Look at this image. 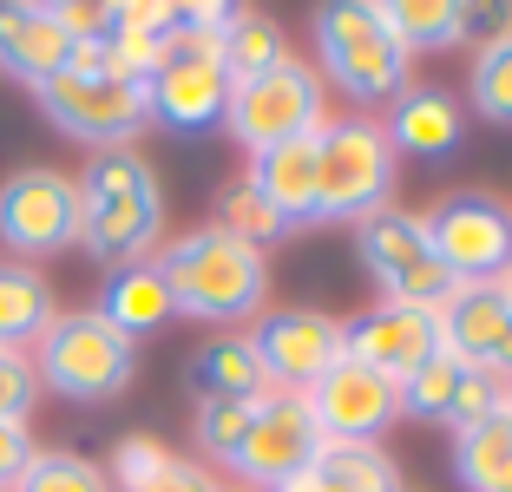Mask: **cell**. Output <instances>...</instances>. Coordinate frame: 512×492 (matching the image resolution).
I'll return each mask as SVG.
<instances>
[{
	"label": "cell",
	"mask_w": 512,
	"mask_h": 492,
	"mask_svg": "<svg viewBox=\"0 0 512 492\" xmlns=\"http://www.w3.org/2000/svg\"><path fill=\"white\" fill-rule=\"evenodd\" d=\"M158 276L171 289V309L191 315V322L237 328L250 315H263V302H270V263H263V250L237 243L217 224H197L178 243H165L158 250Z\"/></svg>",
	"instance_id": "7a4b0ae2"
},
{
	"label": "cell",
	"mask_w": 512,
	"mask_h": 492,
	"mask_svg": "<svg viewBox=\"0 0 512 492\" xmlns=\"http://www.w3.org/2000/svg\"><path fill=\"white\" fill-rule=\"evenodd\" d=\"M33 401H40L33 355H20V348H0V420H27Z\"/></svg>",
	"instance_id": "836d02e7"
},
{
	"label": "cell",
	"mask_w": 512,
	"mask_h": 492,
	"mask_svg": "<svg viewBox=\"0 0 512 492\" xmlns=\"http://www.w3.org/2000/svg\"><path fill=\"white\" fill-rule=\"evenodd\" d=\"M0 243L33 269L40 256H60L79 243V184L60 164H20L0 184Z\"/></svg>",
	"instance_id": "30bf717a"
},
{
	"label": "cell",
	"mask_w": 512,
	"mask_h": 492,
	"mask_svg": "<svg viewBox=\"0 0 512 492\" xmlns=\"http://www.w3.org/2000/svg\"><path fill=\"white\" fill-rule=\"evenodd\" d=\"M217 53H224V66H230V86H243V79L283 66L289 60V40H283V27H276L270 14H256V7H230L224 33H217Z\"/></svg>",
	"instance_id": "d4e9b609"
},
{
	"label": "cell",
	"mask_w": 512,
	"mask_h": 492,
	"mask_svg": "<svg viewBox=\"0 0 512 492\" xmlns=\"http://www.w3.org/2000/svg\"><path fill=\"white\" fill-rule=\"evenodd\" d=\"M138 492H230L224 479L211 473V466H197V460H178V453H171V466L158 479H145V486Z\"/></svg>",
	"instance_id": "e575fe53"
},
{
	"label": "cell",
	"mask_w": 512,
	"mask_h": 492,
	"mask_svg": "<svg viewBox=\"0 0 512 492\" xmlns=\"http://www.w3.org/2000/svg\"><path fill=\"white\" fill-rule=\"evenodd\" d=\"M14 492H112V479H106V466H92L86 453L40 447L27 460V473L14 479Z\"/></svg>",
	"instance_id": "f1b7e54d"
},
{
	"label": "cell",
	"mask_w": 512,
	"mask_h": 492,
	"mask_svg": "<svg viewBox=\"0 0 512 492\" xmlns=\"http://www.w3.org/2000/svg\"><path fill=\"white\" fill-rule=\"evenodd\" d=\"M250 184L270 197V210L283 217L289 230L316 224V132L256 151V158H250Z\"/></svg>",
	"instance_id": "44dd1931"
},
{
	"label": "cell",
	"mask_w": 512,
	"mask_h": 492,
	"mask_svg": "<svg viewBox=\"0 0 512 492\" xmlns=\"http://www.w3.org/2000/svg\"><path fill=\"white\" fill-rule=\"evenodd\" d=\"M440 355V315L434 309H407V302H375L368 315L348 322V361L388 374L394 388H407L427 361Z\"/></svg>",
	"instance_id": "2e32d148"
},
{
	"label": "cell",
	"mask_w": 512,
	"mask_h": 492,
	"mask_svg": "<svg viewBox=\"0 0 512 492\" xmlns=\"http://www.w3.org/2000/svg\"><path fill=\"white\" fill-rule=\"evenodd\" d=\"M434 315H440V355L467 361L493 381H512V302L499 283H460Z\"/></svg>",
	"instance_id": "9a60e30c"
},
{
	"label": "cell",
	"mask_w": 512,
	"mask_h": 492,
	"mask_svg": "<svg viewBox=\"0 0 512 492\" xmlns=\"http://www.w3.org/2000/svg\"><path fill=\"white\" fill-rule=\"evenodd\" d=\"M53 20H60V33L73 46H106L112 27H119V0H60Z\"/></svg>",
	"instance_id": "d6a6232c"
},
{
	"label": "cell",
	"mask_w": 512,
	"mask_h": 492,
	"mask_svg": "<svg viewBox=\"0 0 512 492\" xmlns=\"http://www.w3.org/2000/svg\"><path fill=\"white\" fill-rule=\"evenodd\" d=\"M467 92H473V112H480V119H493V125H512V33L473 53Z\"/></svg>",
	"instance_id": "f546056e"
},
{
	"label": "cell",
	"mask_w": 512,
	"mask_h": 492,
	"mask_svg": "<svg viewBox=\"0 0 512 492\" xmlns=\"http://www.w3.org/2000/svg\"><path fill=\"white\" fill-rule=\"evenodd\" d=\"M499 289H506V302H512V263H506V276H499Z\"/></svg>",
	"instance_id": "74e56055"
},
{
	"label": "cell",
	"mask_w": 512,
	"mask_h": 492,
	"mask_svg": "<svg viewBox=\"0 0 512 492\" xmlns=\"http://www.w3.org/2000/svg\"><path fill=\"white\" fill-rule=\"evenodd\" d=\"M453 283H499L512 263V204L493 191H447L421 217Z\"/></svg>",
	"instance_id": "8fae6325"
},
{
	"label": "cell",
	"mask_w": 512,
	"mask_h": 492,
	"mask_svg": "<svg viewBox=\"0 0 512 492\" xmlns=\"http://www.w3.org/2000/svg\"><path fill=\"white\" fill-rule=\"evenodd\" d=\"M316 453H322V427H316V414H309V394L276 388V394L256 401V420H250V433H243V447L224 460V473L270 492V486H283L289 473H302Z\"/></svg>",
	"instance_id": "7c38bea8"
},
{
	"label": "cell",
	"mask_w": 512,
	"mask_h": 492,
	"mask_svg": "<svg viewBox=\"0 0 512 492\" xmlns=\"http://www.w3.org/2000/svg\"><path fill=\"white\" fill-rule=\"evenodd\" d=\"M394 178H401V151L381 119L348 112L316 132V224H362L388 210Z\"/></svg>",
	"instance_id": "3957f363"
},
{
	"label": "cell",
	"mask_w": 512,
	"mask_h": 492,
	"mask_svg": "<svg viewBox=\"0 0 512 492\" xmlns=\"http://www.w3.org/2000/svg\"><path fill=\"white\" fill-rule=\"evenodd\" d=\"M145 99H151V125H165L178 138L197 132H217L230 112V66L217 53V33H171L165 46V66L145 79Z\"/></svg>",
	"instance_id": "ba28073f"
},
{
	"label": "cell",
	"mask_w": 512,
	"mask_h": 492,
	"mask_svg": "<svg viewBox=\"0 0 512 492\" xmlns=\"http://www.w3.org/2000/svg\"><path fill=\"white\" fill-rule=\"evenodd\" d=\"M99 315L119 328L125 342H138V335H151V328H165L178 309H171V289H165V276H158V263H125V269L106 276Z\"/></svg>",
	"instance_id": "7402d4cb"
},
{
	"label": "cell",
	"mask_w": 512,
	"mask_h": 492,
	"mask_svg": "<svg viewBox=\"0 0 512 492\" xmlns=\"http://www.w3.org/2000/svg\"><path fill=\"white\" fill-rule=\"evenodd\" d=\"M388 138L407 158H447V151H460V138H467V105L453 99V92H440V86H407L401 99H394Z\"/></svg>",
	"instance_id": "d6986e66"
},
{
	"label": "cell",
	"mask_w": 512,
	"mask_h": 492,
	"mask_svg": "<svg viewBox=\"0 0 512 492\" xmlns=\"http://www.w3.org/2000/svg\"><path fill=\"white\" fill-rule=\"evenodd\" d=\"M453 473L467 492H512V420L493 414L480 427L453 433Z\"/></svg>",
	"instance_id": "cb8c5ba5"
},
{
	"label": "cell",
	"mask_w": 512,
	"mask_h": 492,
	"mask_svg": "<svg viewBox=\"0 0 512 492\" xmlns=\"http://www.w3.org/2000/svg\"><path fill=\"white\" fill-rule=\"evenodd\" d=\"M33 374H40V388H53L60 401L106 407V401H119V394L132 388L138 342H125L99 309L53 315V328L33 342Z\"/></svg>",
	"instance_id": "5b68a950"
},
{
	"label": "cell",
	"mask_w": 512,
	"mask_h": 492,
	"mask_svg": "<svg viewBox=\"0 0 512 492\" xmlns=\"http://www.w3.org/2000/svg\"><path fill=\"white\" fill-rule=\"evenodd\" d=\"M171 466V447L165 440H151V433H125L119 447H112V466H106V479L112 486H125V492H138L145 479H158Z\"/></svg>",
	"instance_id": "1f68e13d"
},
{
	"label": "cell",
	"mask_w": 512,
	"mask_h": 492,
	"mask_svg": "<svg viewBox=\"0 0 512 492\" xmlns=\"http://www.w3.org/2000/svg\"><path fill=\"white\" fill-rule=\"evenodd\" d=\"M309 414H316L322 440H342V447H381V433L401 420V388L388 374L362 368V361H335L309 388Z\"/></svg>",
	"instance_id": "4fadbf2b"
},
{
	"label": "cell",
	"mask_w": 512,
	"mask_h": 492,
	"mask_svg": "<svg viewBox=\"0 0 512 492\" xmlns=\"http://www.w3.org/2000/svg\"><path fill=\"white\" fill-rule=\"evenodd\" d=\"M33 433H27V420H0V492H14V479L27 473V460H33Z\"/></svg>",
	"instance_id": "d590c367"
},
{
	"label": "cell",
	"mask_w": 512,
	"mask_h": 492,
	"mask_svg": "<svg viewBox=\"0 0 512 492\" xmlns=\"http://www.w3.org/2000/svg\"><path fill=\"white\" fill-rule=\"evenodd\" d=\"M499 414L512 420V381H506V388H499Z\"/></svg>",
	"instance_id": "8d00e7d4"
},
{
	"label": "cell",
	"mask_w": 512,
	"mask_h": 492,
	"mask_svg": "<svg viewBox=\"0 0 512 492\" xmlns=\"http://www.w3.org/2000/svg\"><path fill=\"white\" fill-rule=\"evenodd\" d=\"M79 250L106 269L151 263L165 237V184L138 151H92L79 171Z\"/></svg>",
	"instance_id": "6da1fadb"
},
{
	"label": "cell",
	"mask_w": 512,
	"mask_h": 492,
	"mask_svg": "<svg viewBox=\"0 0 512 492\" xmlns=\"http://www.w3.org/2000/svg\"><path fill=\"white\" fill-rule=\"evenodd\" d=\"M316 53H322V86H342L355 105H388L407 92V53L394 40L381 0H329L316 14Z\"/></svg>",
	"instance_id": "277c9868"
},
{
	"label": "cell",
	"mask_w": 512,
	"mask_h": 492,
	"mask_svg": "<svg viewBox=\"0 0 512 492\" xmlns=\"http://www.w3.org/2000/svg\"><path fill=\"white\" fill-rule=\"evenodd\" d=\"M250 420H256V401H197L191 433H197V447H204V460H217V466H224L230 453L243 447Z\"/></svg>",
	"instance_id": "4dcf8cb0"
},
{
	"label": "cell",
	"mask_w": 512,
	"mask_h": 492,
	"mask_svg": "<svg viewBox=\"0 0 512 492\" xmlns=\"http://www.w3.org/2000/svg\"><path fill=\"white\" fill-rule=\"evenodd\" d=\"M329 125V86H322V73L309 60H296L289 53L283 66H270V73L243 79V86H230V112H224V132L237 138L243 151H270V145H289V138H309Z\"/></svg>",
	"instance_id": "8992f818"
},
{
	"label": "cell",
	"mask_w": 512,
	"mask_h": 492,
	"mask_svg": "<svg viewBox=\"0 0 512 492\" xmlns=\"http://www.w3.org/2000/svg\"><path fill=\"white\" fill-rule=\"evenodd\" d=\"M316 473L329 479V492H401V466L381 447H342V440H322Z\"/></svg>",
	"instance_id": "4316f807"
},
{
	"label": "cell",
	"mask_w": 512,
	"mask_h": 492,
	"mask_svg": "<svg viewBox=\"0 0 512 492\" xmlns=\"http://www.w3.org/2000/svg\"><path fill=\"white\" fill-rule=\"evenodd\" d=\"M40 112L53 132L79 138L92 151H132V138L151 125V99L138 79H119V73H79L66 66L60 79H46L40 92Z\"/></svg>",
	"instance_id": "52a82bcc"
},
{
	"label": "cell",
	"mask_w": 512,
	"mask_h": 492,
	"mask_svg": "<svg viewBox=\"0 0 512 492\" xmlns=\"http://www.w3.org/2000/svg\"><path fill=\"white\" fill-rule=\"evenodd\" d=\"M66 66H73V40L60 33L53 7L7 0V7H0V73L40 92L46 79H60Z\"/></svg>",
	"instance_id": "ac0fdd59"
},
{
	"label": "cell",
	"mask_w": 512,
	"mask_h": 492,
	"mask_svg": "<svg viewBox=\"0 0 512 492\" xmlns=\"http://www.w3.org/2000/svg\"><path fill=\"white\" fill-rule=\"evenodd\" d=\"M250 342L263 355V368H270V388L309 394L348 355V322H335L322 309H276L250 328Z\"/></svg>",
	"instance_id": "5bb4252c"
},
{
	"label": "cell",
	"mask_w": 512,
	"mask_h": 492,
	"mask_svg": "<svg viewBox=\"0 0 512 492\" xmlns=\"http://www.w3.org/2000/svg\"><path fill=\"white\" fill-rule=\"evenodd\" d=\"M217 230H230V237L250 243V250H270V243L289 237V224L270 210V197L256 191L250 178H237V184H224V191H217Z\"/></svg>",
	"instance_id": "83f0119b"
},
{
	"label": "cell",
	"mask_w": 512,
	"mask_h": 492,
	"mask_svg": "<svg viewBox=\"0 0 512 492\" xmlns=\"http://www.w3.org/2000/svg\"><path fill=\"white\" fill-rule=\"evenodd\" d=\"M60 302H53V283H46L33 263H0V348H20L33 355L46 328H53Z\"/></svg>",
	"instance_id": "603a6c76"
},
{
	"label": "cell",
	"mask_w": 512,
	"mask_h": 492,
	"mask_svg": "<svg viewBox=\"0 0 512 492\" xmlns=\"http://www.w3.org/2000/svg\"><path fill=\"white\" fill-rule=\"evenodd\" d=\"M191 394L197 401H263L270 388V368L256 355V342L243 328H224L191 355Z\"/></svg>",
	"instance_id": "ffe728a7"
},
{
	"label": "cell",
	"mask_w": 512,
	"mask_h": 492,
	"mask_svg": "<svg viewBox=\"0 0 512 492\" xmlns=\"http://www.w3.org/2000/svg\"><path fill=\"white\" fill-rule=\"evenodd\" d=\"M499 388H506V381H493V374L467 368V361H453V355H434L401 388V414L434 420V427H447V433H467V427H480V420L499 414Z\"/></svg>",
	"instance_id": "e0dca14e"
},
{
	"label": "cell",
	"mask_w": 512,
	"mask_h": 492,
	"mask_svg": "<svg viewBox=\"0 0 512 492\" xmlns=\"http://www.w3.org/2000/svg\"><path fill=\"white\" fill-rule=\"evenodd\" d=\"M394 40L407 53H440V46H467V0H388L381 7Z\"/></svg>",
	"instance_id": "484cf974"
},
{
	"label": "cell",
	"mask_w": 512,
	"mask_h": 492,
	"mask_svg": "<svg viewBox=\"0 0 512 492\" xmlns=\"http://www.w3.org/2000/svg\"><path fill=\"white\" fill-rule=\"evenodd\" d=\"M355 250H362L368 276L381 283V302H407V309H440V302L453 296V276L447 263H440L434 237H427V224L414 217V210H375V217H362L355 224Z\"/></svg>",
	"instance_id": "9c48e42d"
}]
</instances>
